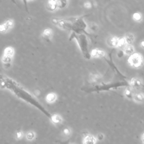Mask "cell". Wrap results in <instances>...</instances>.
I'll return each mask as SVG.
<instances>
[{
  "instance_id": "6da1fadb",
  "label": "cell",
  "mask_w": 144,
  "mask_h": 144,
  "mask_svg": "<svg viewBox=\"0 0 144 144\" xmlns=\"http://www.w3.org/2000/svg\"><path fill=\"white\" fill-rule=\"evenodd\" d=\"M128 63L131 66L134 68H139L142 65V57L139 54H132L129 57Z\"/></svg>"
},
{
  "instance_id": "7a4b0ae2",
  "label": "cell",
  "mask_w": 144,
  "mask_h": 144,
  "mask_svg": "<svg viewBox=\"0 0 144 144\" xmlns=\"http://www.w3.org/2000/svg\"><path fill=\"white\" fill-rule=\"evenodd\" d=\"M13 21L12 20H9L5 23L0 25V32L5 33L8 31L10 28L13 26Z\"/></svg>"
},
{
  "instance_id": "3957f363",
  "label": "cell",
  "mask_w": 144,
  "mask_h": 144,
  "mask_svg": "<svg viewBox=\"0 0 144 144\" xmlns=\"http://www.w3.org/2000/svg\"><path fill=\"white\" fill-rule=\"evenodd\" d=\"M118 40L116 37H110L107 40V45L112 47H118Z\"/></svg>"
},
{
  "instance_id": "277c9868",
  "label": "cell",
  "mask_w": 144,
  "mask_h": 144,
  "mask_svg": "<svg viewBox=\"0 0 144 144\" xmlns=\"http://www.w3.org/2000/svg\"><path fill=\"white\" fill-rule=\"evenodd\" d=\"M96 139L92 136L88 135L86 136L84 138L83 143L84 144H95Z\"/></svg>"
},
{
  "instance_id": "5b68a950",
  "label": "cell",
  "mask_w": 144,
  "mask_h": 144,
  "mask_svg": "<svg viewBox=\"0 0 144 144\" xmlns=\"http://www.w3.org/2000/svg\"><path fill=\"white\" fill-rule=\"evenodd\" d=\"M57 8V4L56 1H50L47 4V9L50 11H53Z\"/></svg>"
},
{
  "instance_id": "8992f818",
  "label": "cell",
  "mask_w": 144,
  "mask_h": 144,
  "mask_svg": "<svg viewBox=\"0 0 144 144\" xmlns=\"http://www.w3.org/2000/svg\"><path fill=\"white\" fill-rule=\"evenodd\" d=\"M91 55L93 57H102L104 56L105 52L101 50L95 49L92 50L91 52Z\"/></svg>"
},
{
  "instance_id": "52a82bcc",
  "label": "cell",
  "mask_w": 144,
  "mask_h": 144,
  "mask_svg": "<svg viewBox=\"0 0 144 144\" xmlns=\"http://www.w3.org/2000/svg\"><path fill=\"white\" fill-rule=\"evenodd\" d=\"M131 85L132 87H133L134 88H140L142 87V82L140 80H138V79H133V80L131 81Z\"/></svg>"
},
{
  "instance_id": "ba28073f",
  "label": "cell",
  "mask_w": 144,
  "mask_h": 144,
  "mask_svg": "<svg viewBox=\"0 0 144 144\" xmlns=\"http://www.w3.org/2000/svg\"><path fill=\"white\" fill-rule=\"evenodd\" d=\"M52 35V32L50 29H46L42 33V37L46 40H50Z\"/></svg>"
},
{
  "instance_id": "9c48e42d",
  "label": "cell",
  "mask_w": 144,
  "mask_h": 144,
  "mask_svg": "<svg viewBox=\"0 0 144 144\" xmlns=\"http://www.w3.org/2000/svg\"><path fill=\"white\" fill-rule=\"evenodd\" d=\"M124 39L125 40L126 44L127 43V44H129V45H131V44H132L134 40H135V37L132 34H127Z\"/></svg>"
},
{
  "instance_id": "30bf717a",
  "label": "cell",
  "mask_w": 144,
  "mask_h": 144,
  "mask_svg": "<svg viewBox=\"0 0 144 144\" xmlns=\"http://www.w3.org/2000/svg\"><path fill=\"white\" fill-rule=\"evenodd\" d=\"M14 50L13 48L11 47H8L6 48L4 51L5 56L11 57L14 55Z\"/></svg>"
},
{
  "instance_id": "8fae6325",
  "label": "cell",
  "mask_w": 144,
  "mask_h": 144,
  "mask_svg": "<svg viewBox=\"0 0 144 144\" xmlns=\"http://www.w3.org/2000/svg\"><path fill=\"white\" fill-rule=\"evenodd\" d=\"M124 51L127 55H132L134 51V48L132 45H127L124 48Z\"/></svg>"
},
{
  "instance_id": "7c38bea8",
  "label": "cell",
  "mask_w": 144,
  "mask_h": 144,
  "mask_svg": "<svg viewBox=\"0 0 144 144\" xmlns=\"http://www.w3.org/2000/svg\"><path fill=\"white\" fill-rule=\"evenodd\" d=\"M133 98L136 102H142L143 101V95L142 93H136L133 96Z\"/></svg>"
},
{
  "instance_id": "4fadbf2b",
  "label": "cell",
  "mask_w": 144,
  "mask_h": 144,
  "mask_svg": "<svg viewBox=\"0 0 144 144\" xmlns=\"http://www.w3.org/2000/svg\"><path fill=\"white\" fill-rule=\"evenodd\" d=\"M46 99L48 102H53L56 99V96L55 93H49L47 95Z\"/></svg>"
},
{
  "instance_id": "5bb4252c",
  "label": "cell",
  "mask_w": 144,
  "mask_h": 144,
  "mask_svg": "<svg viewBox=\"0 0 144 144\" xmlns=\"http://www.w3.org/2000/svg\"><path fill=\"white\" fill-rule=\"evenodd\" d=\"M51 120L54 123H60L62 121L61 117L58 115H54V116H52L51 117Z\"/></svg>"
},
{
  "instance_id": "9a60e30c",
  "label": "cell",
  "mask_w": 144,
  "mask_h": 144,
  "mask_svg": "<svg viewBox=\"0 0 144 144\" xmlns=\"http://www.w3.org/2000/svg\"><path fill=\"white\" fill-rule=\"evenodd\" d=\"M0 88L2 89L5 88V77L0 74Z\"/></svg>"
},
{
  "instance_id": "2e32d148",
  "label": "cell",
  "mask_w": 144,
  "mask_h": 144,
  "mask_svg": "<svg viewBox=\"0 0 144 144\" xmlns=\"http://www.w3.org/2000/svg\"><path fill=\"white\" fill-rule=\"evenodd\" d=\"M124 95H126V96L127 98H129V99H131V98L133 97V94L132 92V91L130 88H127V89L124 91Z\"/></svg>"
},
{
  "instance_id": "e0dca14e",
  "label": "cell",
  "mask_w": 144,
  "mask_h": 144,
  "mask_svg": "<svg viewBox=\"0 0 144 144\" xmlns=\"http://www.w3.org/2000/svg\"><path fill=\"white\" fill-rule=\"evenodd\" d=\"M12 60V59L11 57H9V56H4L2 57V61L3 62L4 64V63H11Z\"/></svg>"
},
{
  "instance_id": "ac0fdd59",
  "label": "cell",
  "mask_w": 144,
  "mask_h": 144,
  "mask_svg": "<svg viewBox=\"0 0 144 144\" xmlns=\"http://www.w3.org/2000/svg\"><path fill=\"white\" fill-rule=\"evenodd\" d=\"M133 18L136 21H140L142 19V16L140 13H135L133 15Z\"/></svg>"
},
{
  "instance_id": "d6986e66",
  "label": "cell",
  "mask_w": 144,
  "mask_h": 144,
  "mask_svg": "<svg viewBox=\"0 0 144 144\" xmlns=\"http://www.w3.org/2000/svg\"><path fill=\"white\" fill-rule=\"evenodd\" d=\"M34 133L32 132H28L27 135V138L29 140H32L34 137Z\"/></svg>"
},
{
  "instance_id": "ffe728a7",
  "label": "cell",
  "mask_w": 144,
  "mask_h": 144,
  "mask_svg": "<svg viewBox=\"0 0 144 144\" xmlns=\"http://www.w3.org/2000/svg\"><path fill=\"white\" fill-rule=\"evenodd\" d=\"M23 136V133L21 131H18L16 133V137L18 139H21Z\"/></svg>"
},
{
  "instance_id": "44dd1931",
  "label": "cell",
  "mask_w": 144,
  "mask_h": 144,
  "mask_svg": "<svg viewBox=\"0 0 144 144\" xmlns=\"http://www.w3.org/2000/svg\"><path fill=\"white\" fill-rule=\"evenodd\" d=\"M91 78H92V80L93 82H97V81L100 79V77H99V76L94 75V76H93L92 77H91Z\"/></svg>"
},
{
  "instance_id": "7402d4cb",
  "label": "cell",
  "mask_w": 144,
  "mask_h": 144,
  "mask_svg": "<svg viewBox=\"0 0 144 144\" xmlns=\"http://www.w3.org/2000/svg\"><path fill=\"white\" fill-rule=\"evenodd\" d=\"M11 63H4V67L5 69H9L11 67Z\"/></svg>"
},
{
  "instance_id": "603a6c76",
  "label": "cell",
  "mask_w": 144,
  "mask_h": 144,
  "mask_svg": "<svg viewBox=\"0 0 144 144\" xmlns=\"http://www.w3.org/2000/svg\"><path fill=\"white\" fill-rule=\"evenodd\" d=\"M64 133L65 134V135H68L70 134V130L68 128H65V129H64Z\"/></svg>"
},
{
  "instance_id": "cb8c5ba5",
  "label": "cell",
  "mask_w": 144,
  "mask_h": 144,
  "mask_svg": "<svg viewBox=\"0 0 144 144\" xmlns=\"http://www.w3.org/2000/svg\"><path fill=\"white\" fill-rule=\"evenodd\" d=\"M91 4L90 3V2H86V3L85 4V7L86 8H91Z\"/></svg>"
},
{
  "instance_id": "d4e9b609",
  "label": "cell",
  "mask_w": 144,
  "mask_h": 144,
  "mask_svg": "<svg viewBox=\"0 0 144 144\" xmlns=\"http://www.w3.org/2000/svg\"><path fill=\"white\" fill-rule=\"evenodd\" d=\"M141 47H142V48L143 47V41L141 42Z\"/></svg>"
}]
</instances>
